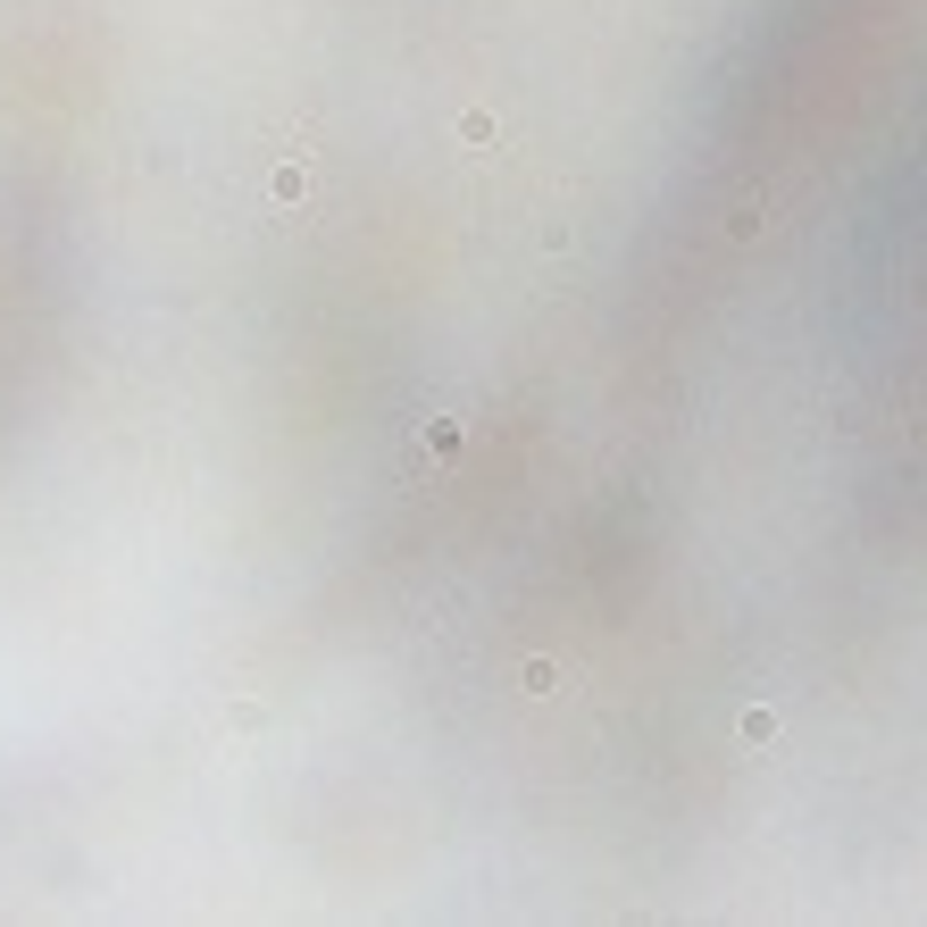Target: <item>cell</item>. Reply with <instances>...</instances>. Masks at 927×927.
<instances>
[{"label":"cell","mask_w":927,"mask_h":927,"mask_svg":"<svg viewBox=\"0 0 927 927\" xmlns=\"http://www.w3.org/2000/svg\"><path fill=\"white\" fill-rule=\"evenodd\" d=\"M418 451L451 460V451H460V418H426V426H418Z\"/></svg>","instance_id":"cell-1"},{"label":"cell","mask_w":927,"mask_h":927,"mask_svg":"<svg viewBox=\"0 0 927 927\" xmlns=\"http://www.w3.org/2000/svg\"><path fill=\"white\" fill-rule=\"evenodd\" d=\"M735 727H744V744H752V752H760V744H777V710H760V702H752Z\"/></svg>","instance_id":"cell-2"},{"label":"cell","mask_w":927,"mask_h":927,"mask_svg":"<svg viewBox=\"0 0 927 927\" xmlns=\"http://www.w3.org/2000/svg\"><path fill=\"white\" fill-rule=\"evenodd\" d=\"M527 694H560V669H552V660H527Z\"/></svg>","instance_id":"cell-3"},{"label":"cell","mask_w":927,"mask_h":927,"mask_svg":"<svg viewBox=\"0 0 927 927\" xmlns=\"http://www.w3.org/2000/svg\"><path fill=\"white\" fill-rule=\"evenodd\" d=\"M301 184H309V168L293 159V168H276V201H301Z\"/></svg>","instance_id":"cell-4"}]
</instances>
